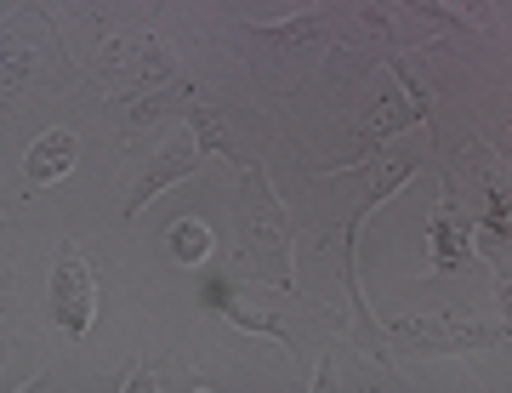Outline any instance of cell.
<instances>
[{"mask_svg": "<svg viewBox=\"0 0 512 393\" xmlns=\"http://www.w3.org/2000/svg\"><path fill=\"white\" fill-rule=\"evenodd\" d=\"M399 337H416V342H433L444 354H467V348H501L512 342V319L507 325H478V319H393Z\"/></svg>", "mask_w": 512, "mask_h": 393, "instance_id": "3", "label": "cell"}, {"mask_svg": "<svg viewBox=\"0 0 512 393\" xmlns=\"http://www.w3.org/2000/svg\"><path fill=\"white\" fill-rule=\"evenodd\" d=\"M200 154H205V143H200V131H194V126H188L183 137H171V143L160 149V160H154V166L143 171V183H137V188L126 194L120 217H137V211H143L148 200H154V194H165L171 183H183L188 171L200 166Z\"/></svg>", "mask_w": 512, "mask_h": 393, "instance_id": "4", "label": "cell"}, {"mask_svg": "<svg viewBox=\"0 0 512 393\" xmlns=\"http://www.w3.org/2000/svg\"><path fill=\"white\" fill-rule=\"evenodd\" d=\"M399 6H410V12H421V18H433L439 29H461V12H450L444 0H399Z\"/></svg>", "mask_w": 512, "mask_h": 393, "instance_id": "12", "label": "cell"}, {"mask_svg": "<svg viewBox=\"0 0 512 393\" xmlns=\"http://www.w3.org/2000/svg\"><path fill=\"white\" fill-rule=\"evenodd\" d=\"M461 6H467V18L473 23H490V0H461Z\"/></svg>", "mask_w": 512, "mask_h": 393, "instance_id": "13", "label": "cell"}, {"mask_svg": "<svg viewBox=\"0 0 512 393\" xmlns=\"http://www.w3.org/2000/svg\"><path fill=\"white\" fill-rule=\"evenodd\" d=\"M74 160H80V137L74 131H40L35 143H29V154H23V183L29 188H46V183H63L74 171Z\"/></svg>", "mask_w": 512, "mask_h": 393, "instance_id": "5", "label": "cell"}, {"mask_svg": "<svg viewBox=\"0 0 512 393\" xmlns=\"http://www.w3.org/2000/svg\"><path fill=\"white\" fill-rule=\"evenodd\" d=\"M165 245H171V257L177 262H205L211 257V228H205L200 217H183V223H171Z\"/></svg>", "mask_w": 512, "mask_h": 393, "instance_id": "9", "label": "cell"}, {"mask_svg": "<svg viewBox=\"0 0 512 393\" xmlns=\"http://www.w3.org/2000/svg\"><path fill=\"white\" fill-rule=\"evenodd\" d=\"M251 35L285 40V46H302V40H325V12H302V18H285V23H251Z\"/></svg>", "mask_w": 512, "mask_h": 393, "instance_id": "8", "label": "cell"}, {"mask_svg": "<svg viewBox=\"0 0 512 393\" xmlns=\"http://www.w3.org/2000/svg\"><path fill=\"white\" fill-rule=\"evenodd\" d=\"M46 308H52V325L63 331V337H86V331H92V319H97V274H92V262L80 257V245H63V251H57Z\"/></svg>", "mask_w": 512, "mask_h": 393, "instance_id": "1", "label": "cell"}, {"mask_svg": "<svg viewBox=\"0 0 512 393\" xmlns=\"http://www.w3.org/2000/svg\"><path fill=\"white\" fill-rule=\"evenodd\" d=\"M211 302H217L222 314H228V325H239V331H256V337L291 342V337H285V325H279L274 314H256V308H245V302L234 297V285H211Z\"/></svg>", "mask_w": 512, "mask_h": 393, "instance_id": "7", "label": "cell"}, {"mask_svg": "<svg viewBox=\"0 0 512 393\" xmlns=\"http://www.w3.org/2000/svg\"><path fill=\"white\" fill-rule=\"evenodd\" d=\"M103 69H109V80H120V86H177V57L165 52L154 35L103 46Z\"/></svg>", "mask_w": 512, "mask_h": 393, "instance_id": "2", "label": "cell"}, {"mask_svg": "<svg viewBox=\"0 0 512 393\" xmlns=\"http://www.w3.org/2000/svg\"><path fill=\"white\" fill-rule=\"evenodd\" d=\"M183 120L200 131V143H205L211 154H228V160H239V149L228 143V137H222V120H217L211 109H200V103H183Z\"/></svg>", "mask_w": 512, "mask_h": 393, "instance_id": "10", "label": "cell"}, {"mask_svg": "<svg viewBox=\"0 0 512 393\" xmlns=\"http://www.w3.org/2000/svg\"><path fill=\"white\" fill-rule=\"evenodd\" d=\"M23 86H29V46L6 35V97H18Z\"/></svg>", "mask_w": 512, "mask_h": 393, "instance_id": "11", "label": "cell"}, {"mask_svg": "<svg viewBox=\"0 0 512 393\" xmlns=\"http://www.w3.org/2000/svg\"><path fill=\"white\" fill-rule=\"evenodd\" d=\"M427 240H433V274H456L461 262L473 257L467 223H456V200H450V194H444L439 211H433V228H427Z\"/></svg>", "mask_w": 512, "mask_h": 393, "instance_id": "6", "label": "cell"}]
</instances>
